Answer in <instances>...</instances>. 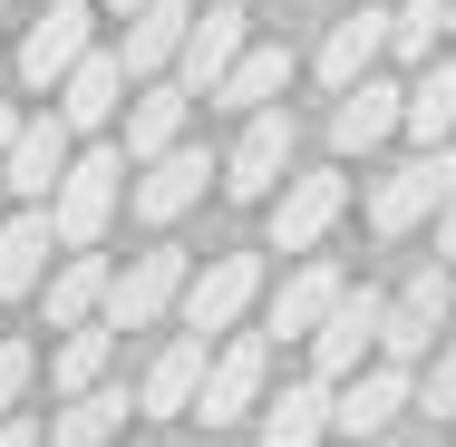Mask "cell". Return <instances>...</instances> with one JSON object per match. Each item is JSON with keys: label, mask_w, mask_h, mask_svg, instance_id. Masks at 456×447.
Segmentation results:
<instances>
[{"label": "cell", "mask_w": 456, "mask_h": 447, "mask_svg": "<svg viewBox=\"0 0 456 447\" xmlns=\"http://www.w3.org/2000/svg\"><path fill=\"white\" fill-rule=\"evenodd\" d=\"M117 195H126V146L69 156V176L49 185V234H59L69 253H88L97 234H107V214H117Z\"/></svg>", "instance_id": "1"}, {"label": "cell", "mask_w": 456, "mask_h": 447, "mask_svg": "<svg viewBox=\"0 0 456 447\" xmlns=\"http://www.w3.org/2000/svg\"><path fill=\"white\" fill-rule=\"evenodd\" d=\"M263 379H273V341H263V331H233L224 351L204 360V389H194L184 418H204V438H224V428H243V418L263 409Z\"/></svg>", "instance_id": "2"}, {"label": "cell", "mask_w": 456, "mask_h": 447, "mask_svg": "<svg viewBox=\"0 0 456 447\" xmlns=\"http://www.w3.org/2000/svg\"><path fill=\"white\" fill-rule=\"evenodd\" d=\"M184 272H194V263H184V253H166V244H156V253H136L126 272H107V292H97V321H107V331H156V321L175 311Z\"/></svg>", "instance_id": "3"}, {"label": "cell", "mask_w": 456, "mask_h": 447, "mask_svg": "<svg viewBox=\"0 0 456 447\" xmlns=\"http://www.w3.org/2000/svg\"><path fill=\"white\" fill-rule=\"evenodd\" d=\"M447 311H456V272L447 263H428L388 311H379V360H398V369H418V360L437 351V331H447Z\"/></svg>", "instance_id": "4"}, {"label": "cell", "mask_w": 456, "mask_h": 447, "mask_svg": "<svg viewBox=\"0 0 456 447\" xmlns=\"http://www.w3.org/2000/svg\"><path fill=\"white\" fill-rule=\"evenodd\" d=\"M447 195H456V146H418L398 176H379V195H369V224L398 244V234H418V224H428Z\"/></svg>", "instance_id": "5"}, {"label": "cell", "mask_w": 456, "mask_h": 447, "mask_svg": "<svg viewBox=\"0 0 456 447\" xmlns=\"http://www.w3.org/2000/svg\"><path fill=\"white\" fill-rule=\"evenodd\" d=\"M253 292H263V253H214L204 272H184V292H175V311H184V331H204V341H224L243 311H253Z\"/></svg>", "instance_id": "6"}, {"label": "cell", "mask_w": 456, "mask_h": 447, "mask_svg": "<svg viewBox=\"0 0 456 447\" xmlns=\"http://www.w3.org/2000/svg\"><path fill=\"white\" fill-rule=\"evenodd\" d=\"M408 389H418V369H398V360H360L350 379H330V428L360 447L379 428H398L408 418Z\"/></svg>", "instance_id": "7"}, {"label": "cell", "mask_w": 456, "mask_h": 447, "mask_svg": "<svg viewBox=\"0 0 456 447\" xmlns=\"http://www.w3.org/2000/svg\"><path fill=\"white\" fill-rule=\"evenodd\" d=\"M88 49H97V10H88V0H49V10L29 20V39H20V79L49 97Z\"/></svg>", "instance_id": "8"}, {"label": "cell", "mask_w": 456, "mask_h": 447, "mask_svg": "<svg viewBox=\"0 0 456 447\" xmlns=\"http://www.w3.org/2000/svg\"><path fill=\"white\" fill-rule=\"evenodd\" d=\"M263 204H273V253H321V234L350 214V176H291Z\"/></svg>", "instance_id": "9"}, {"label": "cell", "mask_w": 456, "mask_h": 447, "mask_svg": "<svg viewBox=\"0 0 456 447\" xmlns=\"http://www.w3.org/2000/svg\"><path fill=\"white\" fill-rule=\"evenodd\" d=\"M281 176H291V107H253L243 137H233V156H224V195L233 204H263Z\"/></svg>", "instance_id": "10"}, {"label": "cell", "mask_w": 456, "mask_h": 447, "mask_svg": "<svg viewBox=\"0 0 456 447\" xmlns=\"http://www.w3.org/2000/svg\"><path fill=\"white\" fill-rule=\"evenodd\" d=\"M243 39H253V20H243L233 0L194 10V20H184V49H175V69H166V79H175L184 97H214V79H224V69L243 59Z\"/></svg>", "instance_id": "11"}, {"label": "cell", "mask_w": 456, "mask_h": 447, "mask_svg": "<svg viewBox=\"0 0 456 447\" xmlns=\"http://www.w3.org/2000/svg\"><path fill=\"white\" fill-rule=\"evenodd\" d=\"M379 311H388V292H340L311 331V379H350L360 360H379Z\"/></svg>", "instance_id": "12"}, {"label": "cell", "mask_w": 456, "mask_h": 447, "mask_svg": "<svg viewBox=\"0 0 456 447\" xmlns=\"http://www.w3.org/2000/svg\"><path fill=\"white\" fill-rule=\"evenodd\" d=\"M224 176V156H204V146H166V156H146V176H136V214L146 224H184L194 204H204V185Z\"/></svg>", "instance_id": "13"}, {"label": "cell", "mask_w": 456, "mask_h": 447, "mask_svg": "<svg viewBox=\"0 0 456 447\" xmlns=\"http://www.w3.org/2000/svg\"><path fill=\"white\" fill-rule=\"evenodd\" d=\"M69 117L49 107V117H20V137H10V156H0V185L20 195V204H49V185L69 176Z\"/></svg>", "instance_id": "14"}, {"label": "cell", "mask_w": 456, "mask_h": 447, "mask_svg": "<svg viewBox=\"0 0 456 447\" xmlns=\"http://www.w3.org/2000/svg\"><path fill=\"white\" fill-rule=\"evenodd\" d=\"M49 97H59L69 137H107V127H117V107H126V59H117V49H88V59H78Z\"/></svg>", "instance_id": "15"}, {"label": "cell", "mask_w": 456, "mask_h": 447, "mask_svg": "<svg viewBox=\"0 0 456 447\" xmlns=\"http://www.w3.org/2000/svg\"><path fill=\"white\" fill-rule=\"evenodd\" d=\"M184 20H194V0H136V10H126V39H117L126 79H166V69H175Z\"/></svg>", "instance_id": "16"}, {"label": "cell", "mask_w": 456, "mask_h": 447, "mask_svg": "<svg viewBox=\"0 0 456 447\" xmlns=\"http://www.w3.org/2000/svg\"><path fill=\"white\" fill-rule=\"evenodd\" d=\"M340 292H350V272L321 263V253H301V263L281 272V292H273V331H281V341H311V331H321V311H330Z\"/></svg>", "instance_id": "17"}, {"label": "cell", "mask_w": 456, "mask_h": 447, "mask_svg": "<svg viewBox=\"0 0 456 447\" xmlns=\"http://www.w3.org/2000/svg\"><path fill=\"white\" fill-rule=\"evenodd\" d=\"M126 117V166H146V156H166V146H184V117H194V97L175 88V79H146V88L117 107Z\"/></svg>", "instance_id": "18"}, {"label": "cell", "mask_w": 456, "mask_h": 447, "mask_svg": "<svg viewBox=\"0 0 456 447\" xmlns=\"http://www.w3.org/2000/svg\"><path fill=\"white\" fill-rule=\"evenodd\" d=\"M204 360H214V341H204V331H175V341L156 351V369H146V399H136V409H146V418H184L194 389H204Z\"/></svg>", "instance_id": "19"}, {"label": "cell", "mask_w": 456, "mask_h": 447, "mask_svg": "<svg viewBox=\"0 0 456 447\" xmlns=\"http://www.w3.org/2000/svg\"><path fill=\"white\" fill-rule=\"evenodd\" d=\"M49 204H20L10 224H0V302H29L39 282H49Z\"/></svg>", "instance_id": "20"}, {"label": "cell", "mask_w": 456, "mask_h": 447, "mask_svg": "<svg viewBox=\"0 0 456 447\" xmlns=\"http://www.w3.org/2000/svg\"><path fill=\"white\" fill-rule=\"evenodd\" d=\"M379 59H388V10L360 0L350 20H330V39H321V79H330V88H360Z\"/></svg>", "instance_id": "21"}, {"label": "cell", "mask_w": 456, "mask_h": 447, "mask_svg": "<svg viewBox=\"0 0 456 447\" xmlns=\"http://www.w3.org/2000/svg\"><path fill=\"white\" fill-rule=\"evenodd\" d=\"M126 418H136V399H126L117 379H97V389H78V399L49 418V447H117Z\"/></svg>", "instance_id": "22"}, {"label": "cell", "mask_w": 456, "mask_h": 447, "mask_svg": "<svg viewBox=\"0 0 456 447\" xmlns=\"http://www.w3.org/2000/svg\"><path fill=\"white\" fill-rule=\"evenodd\" d=\"M281 88H291V49H281V39H243V59L214 79V97L243 107V117H253V107H281Z\"/></svg>", "instance_id": "23"}, {"label": "cell", "mask_w": 456, "mask_h": 447, "mask_svg": "<svg viewBox=\"0 0 456 447\" xmlns=\"http://www.w3.org/2000/svg\"><path fill=\"white\" fill-rule=\"evenodd\" d=\"M398 127L418 146H447L456 137V59H418V88H398Z\"/></svg>", "instance_id": "24"}, {"label": "cell", "mask_w": 456, "mask_h": 447, "mask_svg": "<svg viewBox=\"0 0 456 447\" xmlns=\"http://www.w3.org/2000/svg\"><path fill=\"white\" fill-rule=\"evenodd\" d=\"M330 438V379H291L281 399H263V447H321Z\"/></svg>", "instance_id": "25"}, {"label": "cell", "mask_w": 456, "mask_h": 447, "mask_svg": "<svg viewBox=\"0 0 456 447\" xmlns=\"http://www.w3.org/2000/svg\"><path fill=\"white\" fill-rule=\"evenodd\" d=\"M388 127H398V88H388V79L340 88V107H330V146H340V156H369Z\"/></svg>", "instance_id": "26"}, {"label": "cell", "mask_w": 456, "mask_h": 447, "mask_svg": "<svg viewBox=\"0 0 456 447\" xmlns=\"http://www.w3.org/2000/svg\"><path fill=\"white\" fill-rule=\"evenodd\" d=\"M107 360H117V331H107V321H78V331L49 351V389H59V399H78V389L107 379Z\"/></svg>", "instance_id": "27"}, {"label": "cell", "mask_w": 456, "mask_h": 447, "mask_svg": "<svg viewBox=\"0 0 456 447\" xmlns=\"http://www.w3.org/2000/svg\"><path fill=\"white\" fill-rule=\"evenodd\" d=\"M49 292V331H78V321H97V292H107V263L97 253H69V263L39 282Z\"/></svg>", "instance_id": "28"}, {"label": "cell", "mask_w": 456, "mask_h": 447, "mask_svg": "<svg viewBox=\"0 0 456 447\" xmlns=\"http://www.w3.org/2000/svg\"><path fill=\"white\" fill-rule=\"evenodd\" d=\"M437 29H447V0H408V10H388V49H398V59H437Z\"/></svg>", "instance_id": "29"}, {"label": "cell", "mask_w": 456, "mask_h": 447, "mask_svg": "<svg viewBox=\"0 0 456 447\" xmlns=\"http://www.w3.org/2000/svg\"><path fill=\"white\" fill-rule=\"evenodd\" d=\"M408 409H437V418H456V331L428 351V369H418V389H408Z\"/></svg>", "instance_id": "30"}, {"label": "cell", "mask_w": 456, "mask_h": 447, "mask_svg": "<svg viewBox=\"0 0 456 447\" xmlns=\"http://www.w3.org/2000/svg\"><path fill=\"white\" fill-rule=\"evenodd\" d=\"M29 379H39V351H29V341H0V418H20Z\"/></svg>", "instance_id": "31"}, {"label": "cell", "mask_w": 456, "mask_h": 447, "mask_svg": "<svg viewBox=\"0 0 456 447\" xmlns=\"http://www.w3.org/2000/svg\"><path fill=\"white\" fill-rule=\"evenodd\" d=\"M0 447H49V438H39L29 418H0Z\"/></svg>", "instance_id": "32"}, {"label": "cell", "mask_w": 456, "mask_h": 447, "mask_svg": "<svg viewBox=\"0 0 456 447\" xmlns=\"http://www.w3.org/2000/svg\"><path fill=\"white\" fill-rule=\"evenodd\" d=\"M437 253H447V263H456V195H447V204H437Z\"/></svg>", "instance_id": "33"}, {"label": "cell", "mask_w": 456, "mask_h": 447, "mask_svg": "<svg viewBox=\"0 0 456 447\" xmlns=\"http://www.w3.org/2000/svg\"><path fill=\"white\" fill-rule=\"evenodd\" d=\"M10 137H20V107H0V156H10Z\"/></svg>", "instance_id": "34"}, {"label": "cell", "mask_w": 456, "mask_h": 447, "mask_svg": "<svg viewBox=\"0 0 456 447\" xmlns=\"http://www.w3.org/2000/svg\"><path fill=\"white\" fill-rule=\"evenodd\" d=\"M97 10H117V20H126V10H136V0H97Z\"/></svg>", "instance_id": "35"}, {"label": "cell", "mask_w": 456, "mask_h": 447, "mask_svg": "<svg viewBox=\"0 0 456 447\" xmlns=\"http://www.w3.org/2000/svg\"><path fill=\"white\" fill-rule=\"evenodd\" d=\"M447 29H456V0H447Z\"/></svg>", "instance_id": "36"}, {"label": "cell", "mask_w": 456, "mask_h": 447, "mask_svg": "<svg viewBox=\"0 0 456 447\" xmlns=\"http://www.w3.org/2000/svg\"><path fill=\"white\" fill-rule=\"evenodd\" d=\"M204 447H214V438H204Z\"/></svg>", "instance_id": "37"}]
</instances>
